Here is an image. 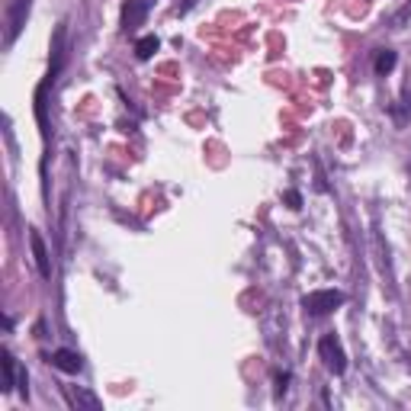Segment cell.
I'll use <instances>...</instances> for the list:
<instances>
[{
  "label": "cell",
  "mask_w": 411,
  "mask_h": 411,
  "mask_svg": "<svg viewBox=\"0 0 411 411\" xmlns=\"http://www.w3.org/2000/svg\"><path fill=\"white\" fill-rule=\"evenodd\" d=\"M344 305V292L341 290H315L302 299V309L309 315H331L335 309Z\"/></svg>",
  "instance_id": "cell-1"
},
{
  "label": "cell",
  "mask_w": 411,
  "mask_h": 411,
  "mask_svg": "<svg viewBox=\"0 0 411 411\" xmlns=\"http://www.w3.org/2000/svg\"><path fill=\"white\" fill-rule=\"evenodd\" d=\"M318 353H321V360H325V366L331 370L335 376H341L344 370H347V357H344V347H341V341H337L335 335H325L318 341Z\"/></svg>",
  "instance_id": "cell-2"
},
{
  "label": "cell",
  "mask_w": 411,
  "mask_h": 411,
  "mask_svg": "<svg viewBox=\"0 0 411 411\" xmlns=\"http://www.w3.org/2000/svg\"><path fill=\"white\" fill-rule=\"evenodd\" d=\"M29 7H32V0H10V10H7V36H4V42H7V46H13L16 36L23 32L26 16H29Z\"/></svg>",
  "instance_id": "cell-3"
},
{
  "label": "cell",
  "mask_w": 411,
  "mask_h": 411,
  "mask_svg": "<svg viewBox=\"0 0 411 411\" xmlns=\"http://www.w3.org/2000/svg\"><path fill=\"white\" fill-rule=\"evenodd\" d=\"M151 4H154V0H129V4L122 7V29H126V32H135L138 26H145Z\"/></svg>",
  "instance_id": "cell-4"
},
{
  "label": "cell",
  "mask_w": 411,
  "mask_h": 411,
  "mask_svg": "<svg viewBox=\"0 0 411 411\" xmlns=\"http://www.w3.org/2000/svg\"><path fill=\"white\" fill-rule=\"evenodd\" d=\"M29 244H32V257H36L39 276H42V280H52V260H48L46 241H42V235H39L36 229H29Z\"/></svg>",
  "instance_id": "cell-5"
},
{
  "label": "cell",
  "mask_w": 411,
  "mask_h": 411,
  "mask_svg": "<svg viewBox=\"0 0 411 411\" xmlns=\"http://www.w3.org/2000/svg\"><path fill=\"white\" fill-rule=\"evenodd\" d=\"M48 360H52V366H58L61 373H81V370H84V360L74 351H55Z\"/></svg>",
  "instance_id": "cell-6"
},
{
  "label": "cell",
  "mask_w": 411,
  "mask_h": 411,
  "mask_svg": "<svg viewBox=\"0 0 411 411\" xmlns=\"http://www.w3.org/2000/svg\"><path fill=\"white\" fill-rule=\"evenodd\" d=\"M68 398H71V405H77V408L100 411V398L90 396V392H84V389H68Z\"/></svg>",
  "instance_id": "cell-7"
},
{
  "label": "cell",
  "mask_w": 411,
  "mask_h": 411,
  "mask_svg": "<svg viewBox=\"0 0 411 411\" xmlns=\"http://www.w3.org/2000/svg\"><path fill=\"white\" fill-rule=\"evenodd\" d=\"M0 363H4V392H10V389H13V382H16V363H13V357H10L7 351L0 353Z\"/></svg>",
  "instance_id": "cell-8"
},
{
  "label": "cell",
  "mask_w": 411,
  "mask_h": 411,
  "mask_svg": "<svg viewBox=\"0 0 411 411\" xmlns=\"http://www.w3.org/2000/svg\"><path fill=\"white\" fill-rule=\"evenodd\" d=\"M154 52H158V36H145V39H138L135 42V55L142 61H148Z\"/></svg>",
  "instance_id": "cell-9"
},
{
  "label": "cell",
  "mask_w": 411,
  "mask_h": 411,
  "mask_svg": "<svg viewBox=\"0 0 411 411\" xmlns=\"http://www.w3.org/2000/svg\"><path fill=\"white\" fill-rule=\"evenodd\" d=\"M396 68V52H379L376 55V74H389V71Z\"/></svg>",
  "instance_id": "cell-10"
},
{
  "label": "cell",
  "mask_w": 411,
  "mask_h": 411,
  "mask_svg": "<svg viewBox=\"0 0 411 411\" xmlns=\"http://www.w3.org/2000/svg\"><path fill=\"white\" fill-rule=\"evenodd\" d=\"M286 203H290V209H302V196H299L296 190L286 193Z\"/></svg>",
  "instance_id": "cell-11"
}]
</instances>
